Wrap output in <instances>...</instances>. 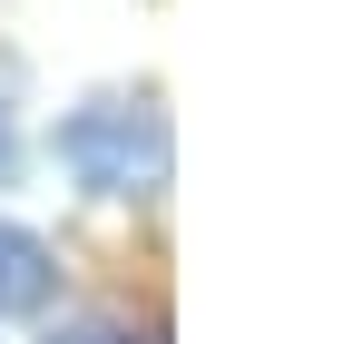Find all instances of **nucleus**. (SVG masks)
Segmentation results:
<instances>
[{"mask_svg": "<svg viewBox=\"0 0 353 344\" xmlns=\"http://www.w3.org/2000/svg\"><path fill=\"white\" fill-rule=\"evenodd\" d=\"M59 167L88 197L167 187V108L157 99H88L79 118H59Z\"/></svg>", "mask_w": 353, "mask_h": 344, "instance_id": "nucleus-1", "label": "nucleus"}, {"mask_svg": "<svg viewBox=\"0 0 353 344\" xmlns=\"http://www.w3.org/2000/svg\"><path fill=\"white\" fill-rule=\"evenodd\" d=\"M59 295V266L30 227H0V315H39Z\"/></svg>", "mask_w": 353, "mask_h": 344, "instance_id": "nucleus-2", "label": "nucleus"}, {"mask_svg": "<svg viewBox=\"0 0 353 344\" xmlns=\"http://www.w3.org/2000/svg\"><path fill=\"white\" fill-rule=\"evenodd\" d=\"M50 344H157V334H128V325H59Z\"/></svg>", "mask_w": 353, "mask_h": 344, "instance_id": "nucleus-3", "label": "nucleus"}, {"mask_svg": "<svg viewBox=\"0 0 353 344\" xmlns=\"http://www.w3.org/2000/svg\"><path fill=\"white\" fill-rule=\"evenodd\" d=\"M10 167H20V138H10V108H0V187H10Z\"/></svg>", "mask_w": 353, "mask_h": 344, "instance_id": "nucleus-4", "label": "nucleus"}]
</instances>
